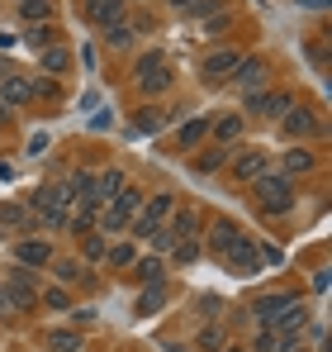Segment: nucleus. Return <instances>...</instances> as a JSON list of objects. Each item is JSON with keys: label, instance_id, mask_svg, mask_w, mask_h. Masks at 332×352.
I'll return each instance as SVG.
<instances>
[{"label": "nucleus", "instance_id": "28", "mask_svg": "<svg viewBox=\"0 0 332 352\" xmlns=\"http://www.w3.org/2000/svg\"><path fill=\"white\" fill-rule=\"evenodd\" d=\"M43 67H48V72H67V67H71V58H67L62 48H48V53H43Z\"/></svg>", "mask_w": 332, "mask_h": 352}, {"label": "nucleus", "instance_id": "38", "mask_svg": "<svg viewBox=\"0 0 332 352\" xmlns=\"http://www.w3.org/2000/svg\"><path fill=\"white\" fill-rule=\"evenodd\" d=\"M110 124H114V115H110V110H100V115L91 119V129H110Z\"/></svg>", "mask_w": 332, "mask_h": 352}, {"label": "nucleus", "instance_id": "2", "mask_svg": "<svg viewBox=\"0 0 332 352\" xmlns=\"http://www.w3.org/2000/svg\"><path fill=\"white\" fill-rule=\"evenodd\" d=\"M138 210H143V190H138V186H123L110 205L100 210V234H119V229H128V219H133Z\"/></svg>", "mask_w": 332, "mask_h": 352}, {"label": "nucleus", "instance_id": "12", "mask_svg": "<svg viewBox=\"0 0 332 352\" xmlns=\"http://www.w3.org/2000/svg\"><path fill=\"white\" fill-rule=\"evenodd\" d=\"M86 14H91V24L110 29V24L123 19V0H86Z\"/></svg>", "mask_w": 332, "mask_h": 352}, {"label": "nucleus", "instance_id": "39", "mask_svg": "<svg viewBox=\"0 0 332 352\" xmlns=\"http://www.w3.org/2000/svg\"><path fill=\"white\" fill-rule=\"evenodd\" d=\"M271 348H276V338H271V333H261V338H257V348H252V352H271Z\"/></svg>", "mask_w": 332, "mask_h": 352}, {"label": "nucleus", "instance_id": "5", "mask_svg": "<svg viewBox=\"0 0 332 352\" xmlns=\"http://www.w3.org/2000/svg\"><path fill=\"white\" fill-rule=\"evenodd\" d=\"M237 62H242V53H237V48H219V53H209V58H204V67H200L204 86H219V81H228V76L237 72Z\"/></svg>", "mask_w": 332, "mask_h": 352}, {"label": "nucleus", "instance_id": "14", "mask_svg": "<svg viewBox=\"0 0 332 352\" xmlns=\"http://www.w3.org/2000/svg\"><path fill=\"white\" fill-rule=\"evenodd\" d=\"M0 96H5V105H24V100L34 96V81H24V76H5Z\"/></svg>", "mask_w": 332, "mask_h": 352}, {"label": "nucleus", "instance_id": "25", "mask_svg": "<svg viewBox=\"0 0 332 352\" xmlns=\"http://www.w3.org/2000/svg\"><path fill=\"white\" fill-rule=\"evenodd\" d=\"M138 276H143L147 286H157V281H162V262H157V257H143V262H138Z\"/></svg>", "mask_w": 332, "mask_h": 352}, {"label": "nucleus", "instance_id": "32", "mask_svg": "<svg viewBox=\"0 0 332 352\" xmlns=\"http://www.w3.org/2000/svg\"><path fill=\"white\" fill-rule=\"evenodd\" d=\"M86 257H105V234H91V238H86Z\"/></svg>", "mask_w": 332, "mask_h": 352}, {"label": "nucleus", "instance_id": "30", "mask_svg": "<svg viewBox=\"0 0 332 352\" xmlns=\"http://www.w3.org/2000/svg\"><path fill=\"white\" fill-rule=\"evenodd\" d=\"M147 243H152L157 252H171V248H176V234H171V229H152V238H147Z\"/></svg>", "mask_w": 332, "mask_h": 352}, {"label": "nucleus", "instance_id": "29", "mask_svg": "<svg viewBox=\"0 0 332 352\" xmlns=\"http://www.w3.org/2000/svg\"><path fill=\"white\" fill-rule=\"evenodd\" d=\"M162 300H166V295H162V286H152V291H147L143 300H138V314H152V309H162Z\"/></svg>", "mask_w": 332, "mask_h": 352}, {"label": "nucleus", "instance_id": "34", "mask_svg": "<svg viewBox=\"0 0 332 352\" xmlns=\"http://www.w3.org/2000/svg\"><path fill=\"white\" fill-rule=\"evenodd\" d=\"M219 343H223L219 329H204V333H200V348H219Z\"/></svg>", "mask_w": 332, "mask_h": 352}, {"label": "nucleus", "instance_id": "16", "mask_svg": "<svg viewBox=\"0 0 332 352\" xmlns=\"http://www.w3.org/2000/svg\"><path fill=\"white\" fill-rule=\"evenodd\" d=\"M19 262L24 267H48L53 262V248L48 243H19Z\"/></svg>", "mask_w": 332, "mask_h": 352}, {"label": "nucleus", "instance_id": "4", "mask_svg": "<svg viewBox=\"0 0 332 352\" xmlns=\"http://www.w3.org/2000/svg\"><path fill=\"white\" fill-rule=\"evenodd\" d=\"M138 86L152 91V96H162L166 86H171V67H166L162 53H147V58L138 62Z\"/></svg>", "mask_w": 332, "mask_h": 352}, {"label": "nucleus", "instance_id": "6", "mask_svg": "<svg viewBox=\"0 0 332 352\" xmlns=\"http://www.w3.org/2000/svg\"><path fill=\"white\" fill-rule=\"evenodd\" d=\"M171 210H176V200H171V195H157V200H152L143 214H133L128 224H133V234H138V238H152V229H162V219L171 214Z\"/></svg>", "mask_w": 332, "mask_h": 352}, {"label": "nucleus", "instance_id": "19", "mask_svg": "<svg viewBox=\"0 0 332 352\" xmlns=\"http://www.w3.org/2000/svg\"><path fill=\"white\" fill-rule=\"evenodd\" d=\"M19 14H24L29 24H48V14H53V0H19Z\"/></svg>", "mask_w": 332, "mask_h": 352}, {"label": "nucleus", "instance_id": "31", "mask_svg": "<svg viewBox=\"0 0 332 352\" xmlns=\"http://www.w3.org/2000/svg\"><path fill=\"white\" fill-rule=\"evenodd\" d=\"M110 262H114V267H128V262H133V248H128V243H119V248L110 252Z\"/></svg>", "mask_w": 332, "mask_h": 352}, {"label": "nucleus", "instance_id": "3", "mask_svg": "<svg viewBox=\"0 0 332 352\" xmlns=\"http://www.w3.org/2000/svg\"><path fill=\"white\" fill-rule=\"evenodd\" d=\"M252 190H257V205L266 210V214H289V176H276V172H266V176H257L252 181Z\"/></svg>", "mask_w": 332, "mask_h": 352}, {"label": "nucleus", "instance_id": "7", "mask_svg": "<svg viewBox=\"0 0 332 352\" xmlns=\"http://www.w3.org/2000/svg\"><path fill=\"white\" fill-rule=\"evenodd\" d=\"M280 129H285V133H294V138H304V133H318L323 124H318V115H313L309 105H289V110L280 115Z\"/></svg>", "mask_w": 332, "mask_h": 352}, {"label": "nucleus", "instance_id": "26", "mask_svg": "<svg viewBox=\"0 0 332 352\" xmlns=\"http://www.w3.org/2000/svg\"><path fill=\"white\" fill-rule=\"evenodd\" d=\"M48 348H53V352H76V348H81V338H76V333H48Z\"/></svg>", "mask_w": 332, "mask_h": 352}, {"label": "nucleus", "instance_id": "11", "mask_svg": "<svg viewBox=\"0 0 332 352\" xmlns=\"http://www.w3.org/2000/svg\"><path fill=\"white\" fill-rule=\"evenodd\" d=\"M247 105H252L261 119H280L294 100H289V91H276V96H247Z\"/></svg>", "mask_w": 332, "mask_h": 352}, {"label": "nucleus", "instance_id": "17", "mask_svg": "<svg viewBox=\"0 0 332 352\" xmlns=\"http://www.w3.org/2000/svg\"><path fill=\"white\" fill-rule=\"evenodd\" d=\"M195 229H200V214L195 210H171V234L176 238H190Z\"/></svg>", "mask_w": 332, "mask_h": 352}, {"label": "nucleus", "instance_id": "24", "mask_svg": "<svg viewBox=\"0 0 332 352\" xmlns=\"http://www.w3.org/2000/svg\"><path fill=\"white\" fill-rule=\"evenodd\" d=\"M157 129H162V115L157 110H143V115L133 119V133H157Z\"/></svg>", "mask_w": 332, "mask_h": 352}, {"label": "nucleus", "instance_id": "40", "mask_svg": "<svg viewBox=\"0 0 332 352\" xmlns=\"http://www.w3.org/2000/svg\"><path fill=\"white\" fill-rule=\"evenodd\" d=\"M304 10H328V0H299Z\"/></svg>", "mask_w": 332, "mask_h": 352}, {"label": "nucleus", "instance_id": "41", "mask_svg": "<svg viewBox=\"0 0 332 352\" xmlns=\"http://www.w3.org/2000/svg\"><path fill=\"white\" fill-rule=\"evenodd\" d=\"M171 5H176V10H190V5H195V0H171Z\"/></svg>", "mask_w": 332, "mask_h": 352}, {"label": "nucleus", "instance_id": "15", "mask_svg": "<svg viewBox=\"0 0 332 352\" xmlns=\"http://www.w3.org/2000/svg\"><path fill=\"white\" fill-rule=\"evenodd\" d=\"M280 167H285V176H304V172H313V153H304V148H289V153L280 157Z\"/></svg>", "mask_w": 332, "mask_h": 352}, {"label": "nucleus", "instance_id": "36", "mask_svg": "<svg viewBox=\"0 0 332 352\" xmlns=\"http://www.w3.org/2000/svg\"><path fill=\"white\" fill-rule=\"evenodd\" d=\"M219 162H223L219 153H204V157H200V162H195V167H200V172H214V167H219Z\"/></svg>", "mask_w": 332, "mask_h": 352}, {"label": "nucleus", "instance_id": "10", "mask_svg": "<svg viewBox=\"0 0 332 352\" xmlns=\"http://www.w3.org/2000/svg\"><path fill=\"white\" fill-rule=\"evenodd\" d=\"M294 300H299V295H289V291H276V295H266V300H257V319L271 329V324H276V319L289 309V305H294Z\"/></svg>", "mask_w": 332, "mask_h": 352}, {"label": "nucleus", "instance_id": "20", "mask_svg": "<svg viewBox=\"0 0 332 352\" xmlns=\"http://www.w3.org/2000/svg\"><path fill=\"white\" fill-rule=\"evenodd\" d=\"M209 133H214L219 143H233V138L242 133V119H237V115H223V119H214V124H209Z\"/></svg>", "mask_w": 332, "mask_h": 352}, {"label": "nucleus", "instance_id": "33", "mask_svg": "<svg viewBox=\"0 0 332 352\" xmlns=\"http://www.w3.org/2000/svg\"><path fill=\"white\" fill-rule=\"evenodd\" d=\"M29 43H53V29H48V24H34V29H29Z\"/></svg>", "mask_w": 332, "mask_h": 352}, {"label": "nucleus", "instance_id": "18", "mask_svg": "<svg viewBox=\"0 0 332 352\" xmlns=\"http://www.w3.org/2000/svg\"><path fill=\"white\" fill-rule=\"evenodd\" d=\"M233 238H237V224H228V219H219V224H214V234H209V248H214V252H228V248H233Z\"/></svg>", "mask_w": 332, "mask_h": 352}, {"label": "nucleus", "instance_id": "23", "mask_svg": "<svg viewBox=\"0 0 332 352\" xmlns=\"http://www.w3.org/2000/svg\"><path fill=\"white\" fill-rule=\"evenodd\" d=\"M105 34H110V48H128V43H133V24H123V19L110 24Z\"/></svg>", "mask_w": 332, "mask_h": 352}, {"label": "nucleus", "instance_id": "35", "mask_svg": "<svg viewBox=\"0 0 332 352\" xmlns=\"http://www.w3.org/2000/svg\"><path fill=\"white\" fill-rule=\"evenodd\" d=\"M195 257H200L195 243H180V248H176V262H195Z\"/></svg>", "mask_w": 332, "mask_h": 352}, {"label": "nucleus", "instance_id": "8", "mask_svg": "<svg viewBox=\"0 0 332 352\" xmlns=\"http://www.w3.org/2000/svg\"><path fill=\"white\" fill-rule=\"evenodd\" d=\"M261 76H266V67H261V58H247V62H237V72L228 76V86H233V91H242V96H257Z\"/></svg>", "mask_w": 332, "mask_h": 352}, {"label": "nucleus", "instance_id": "27", "mask_svg": "<svg viewBox=\"0 0 332 352\" xmlns=\"http://www.w3.org/2000/svg\"><path fill=\"white\" fill-rule=\"evenodd\" d=\"M53 276L57 281H86V272H81L76 262H53Z\"/></svg>", "mask_w": 332, "mask_h": 352}, {"label": "nucleus", "instance_id": "22", "mask_svg": "<svg viewBox=\"0 0 332 352\" xmlns=\"http://www.w3.org/2000/svg\"><path fill=\"white\" fill-rule=\"evenodd\" d=\"M29 219V210L24 205H0V229H19Z\"/></svg>", "mask_w": 332, "mask_h": 352}, {"label": "nucleus", "instance_id": "9", "mask_svg": "<svg viewBox=\"0 0 332 352\" xmlns=\"http://www.w3.org/2000/svg\"><path fill=\"white\" fill-rule=\"evenodd\" d=\"M271 172V157L261 153V148H247V153H237V162H233V176L237 181H257V176Z\"/></svg>", "mask_w": 332, "mask_h": 352}, {"label": "nucleus", "instance_id": "1", "mask_svg": "<svg viewBox=\"0 0 332 352\" xmlns=\"http://www.w3.org/2000/svg\"><path fill=\"white\" fill-rule=\"evenodd\" d=\"M71 195H67V186H43L34 200H29V210L38 214V224L43 229H67V214H71Z\"/></svg>", "mask_w": 332, "mask_h": 352}, {"label": "nucleus", "instance_id": "37", "mask_svg": "<svg viewBox=\"0 0 332 352\" xmlns=\"http://www.w3.org/2000/svg\"><path fill=\"white\" fill-rule=\"evenodd\" d=\"M43 300H48L53 309H67V291H48V295H43Z\"/></svg>", "mask_w": 332, "mask_h": 352}, {"label": "nucleus", "instance_id": "42", "mask_svg": "<svg viewBox=\"0 0 332 352\" xmlns=\"http://www.w3.org/2000/svg\"><path fill=\"white\" fill-rule=\"evenodd\" d=\"M166 352H190V348H180V343H171V348H166Z\"/></svg>", "mask_w": 332, "mask_h": 352}, {"label": "nucleus", "instance_id": "43", "mask_svg": "<svg viewBox=\"0 0 332 352\" xmlns=\"http://www.w3.org/2000/svg\"><path fill=\"white\" fill-rule=\"evenodd\" d=\"M223 352H237V348H223Z\"/></svg>", "mask_w": 332, "mask_h": 352}, {"label": "nucleus", "instance_id": "13", "mask_svg": "<svg viewBox=\"0 0 332 352\" xmlns=\"http://www.w3.org/2000/svg\"><path fill=\"white\" fill-rule=\"evenodd\" d=\"M223 262H233V267H257V262H261V257H257V243H252V238H233V248H228V252H223Z\"/></svg>", "mask_w": 332, "mask_h": 352}, {"label": "nucleus", "instance_id": "21", "mask_svg": "<svg viewBox=\"0 0 332 352\" xmlns=\"http://www.w3.org/2000/svg\"><path fill=\"white\" fill-rule=\"evenodd\" d=\"M204 133H209V119H190V124H180V148H195Z\"/></svg>", "mask_w": 332, "mask_h": 352}]
</instances>
